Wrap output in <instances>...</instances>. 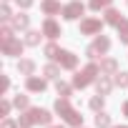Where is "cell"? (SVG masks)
Returning <instances> with one entry per match:
<instances>
[{"label":"cell","mask_w":128,"mask_h":128,"mask_svg":"<svg viewBox=\"0 0 128 128\" xmlns=\"http://www.w3.org/2000/svg\"><path fill=\"white\" fill-rule=\"evenodd\" d=\"M113 78H108V76H100L98 80H96V90L100 93V96H110V90H113Z\"/></svg>","instance_id":"11"},{"label":"cell","mask_w":128,"mask_h":128,"mask_svg":"<svg viewBox=\"0 0 128 128\" xmlns=\"http://www.w3.org/2000/svg\"><path fill=\"white\" fill-rule=\"evenodd\" d=\"M58 66L66 68V70H76V68H78V55L70 53V50H60V55H58Z\"/></svg>","instance_id":"6"},{"label":"cell","mask_w":128,"mask_h":128,"mask_svg":"<svg viewBox=\"0 0 128 128\" xmlns=\"http://www.w3.org/2000/svg\"><path fill=\"white\" fill-rule=\"evenodd\" d=\"M96 128H113V126H110V116L103 113V110H98V113H96Z\"/></svg>","instance_id":"22"},{"label":"cell","mask_w":128,"mask_h":128,"mask_svg":"<svg viewBox=\"0 0 128 128\" xmlns=\"http://www.w3.org/2000/svg\"><path fill=\"white\" fill-rule=\"evenodd\" d=\"M13 25H3L0 28V43H8V40H13Z\"/></svg>","instance_id":"27"},{"label":"cell","mask_w":128,"mask_h":128,"mask_svg":"<svg viewBox=\"0 0 128 128\" xmlns=\"http://www.w3.org/2000/svg\"><path fill=\"white\" fill-rule=\"evenodd\" d=\"M103 23L106 20H98V18H83L80 20V35H100Z\"/></svg>","instance_id":"4"},{"label":"cell","mask_w":128,"mask_h":128,"mask_svg":"<svg viewBox=\"0 0 128 128\" xmlns=\"http://www.w3.org/2000/svg\"><path fill=\"white\" fill-rule=\"evenodd\" d=\"M0 20H13V10H10V5H0Z\"/></svg>","instance_id":"29"},{"label":"cell","mask_w":128,"mask_h":128,"mask_svg":"<svg viewBox=\"0 0 128 128\" xmlns=\"http://www.w3.org/2000/svg\"><path fill=\"white\" fill-rule=\"evenodd\" d=\"M88 5H90V10H106L113 5V0H90Z\"/></svg>","instance_id":"26"},{"label":"cell","mask_w":128,"mask_h":128,"mask_svg":"<svg viewBox=\"0 0 128 128\" xmlns=\"http://www.w3.org/2000/svg\"><path fill=\"white\" fill-rule=\"evenodd\" d=\"M43 55H45L48 60H58V55H60V48H58L55 43H48V45L43 48Z\"/></svg>","instance_id":"21"},{"label":"cell","mask_w":128,"mask_h":128,"mask_svg":"<svg viewBox=\"0 0 128 128\" xmlns=\"http://www.w3.org/2000/svg\"><path fill=\"white\" fill-rule=\"evenodd\" d=\"M108 50H110V38L100 33V35H96V40L86 48V58H88V60H98V58L106 55Z\"/></svg>","instance_id":"3"},{"label":"cell","mask_w":128,"mask_h":128,"mask_svg":"<svg viewBox=\"0 0 128 128\" xmlns=\"http://www.w3.org/2000/svg\"><path fill=\"white\" fill-rule=\"evenodd\" d=\"M10 25H13L15 30H28V25H30V15H25V13H18V15H13Z\"/></svg>","instance_id":"16"},{"label":"cell","mask_w":128,"mask_h":128,"mask_svg":"<svg viewBox=\"0 0 128 128\" xmlns=\"http://www.w3.org/2000/svg\"><path fill=\"white\" fill-rule=\"evenodd\" d=\"M73 88H76V86H70V83H63L60 78L55 80V90H58V96H63V98H70Z\"/></svg>","instance_id":"19"},{"label":"cell","mask_w":128,"mask_h":128,"mask_svg":"<svg viewBox=\"0 0 128 128\" xmlns=\"http://www.w3.org/2000/svg\"><path fill=\"white\" fill-rule=\"evenodd\" d=\"M15 3H18V8H23V10L33 8V0H15Z\"/></svg>","instance_id":"33"},{"label":"cell","mask_w":128,"mask_h":128,"mask_svg":"<svg viewBox=\"0 0 128 128\" xmlns=\"http://www.w3.org/2000/svg\"><path fill=\"white\" fill-rule=\"evenodd\" d=\"M103 20H106L108 25H116V28H118V25H120L126 18H123V15L116 10V8H106V18H103Z\"/></svg>","instance_id":"15"},{"label":"cell","mask_w":128,"mask_h":128,"mask_svg":"<svg viewBox=\"0 0 128 128\" xmlns=\"http://www.w3.org/2000/svg\"><path fill=\"white\" fill-rule=\"evenodd\" d=\"M100 73L103 76H116L118 73V60L116 58H103L100 60Z\"/></svg>","instance_id":"13"},{"label":"cell","mask_w":128,"mask_h":128,"mask_svg":"<svg viewBox=\"0 0 128 128\" xmlns=\"http://www.w3.org/2000/svg\"><path fill=\"white\" fill-rule=\"evenodd\" d=\"M113 128H128V126H113Z\"/></svg>","instance_id":"35"},{"label":"cell","mask_w":128,"mask_h":128,"mask_svg":"<svg viewBox=\"0 0 128 128\" xmlns=\"http://www.w3.org/2000/svg\"><path fill=\"white\" fill-rule=\"evenodd\" d=\"M10 108H13V103H10L8 98H3V100H0V116H3V118H8Z\"/></svg>","instance_id":"30"},{"label":"cell","mask_w":128,"mask_h":128,"mask_svg":"<svg viewBox=\"0 0 128 128\" xmlns=\"http://www.w3.org/2000/svg\"><path fill=\"white\" fill-rule=\"evenodd\" d=\"M55 113H58L63 120H66L68 126H78V128L83 126V116L70 106V100H68V98H63V96L55 100Z\"/></svg>","instance_id":"2"},{"label":"cell","mask_w":128,"mask_h":128,"mask_svg":"<svg viewBox=\"0 0 128 128\" xmlns=\"http://www.w3.org/2000/svg\"><path fill=\"white\" fill-rule=\"evenodd\" d=\"M18 73L20 76H35V60H30V58H20L18 60Z\"/></svg>","instance_id":"12"},{"label":"cell","mask_w":128,"mask_h":128,"mask_svg":"<svg viewBox=\"0 0 128 128\" xmlns=\"http://www.w3.org/2000/svg\"><path fill=\"white\" fill-rule=\"evenodd\" d=\"M113 83H116L118 88H128V73H126V70L116 73V76H113Z\"/></svg>","instance_id":"25"},{"label":"cell","mask_w":128,"mask_h":128,"mask_svg":"<svg viewBox=\"0 0 128 128\" xmlns=\"http://www.w3.org/2000/svg\"><path fill=\"white\" fill-rule=\"evenodd\" d=\"M120 110H123V116H126V118H128V100H126V103H123V106H120Z\"/></svg>","instance_id":"34"},{"label":"cell","mask_w":128,"mask_h":128,"mask_svg":"<svg viewBox=\"0 0 128 128\" xmlns=\"http://www.w3.org/2000/svg\"><path fill=\"white\" fill-rule=\"evenodd\" d=\"M13 106H15L18 110H28V108H30V100H28V96H20V93H18V96L13 98Z\"/></svg>","instance_id":"24"},{"label":"cell","mask_w":128,"mask_h":128,"mask_svg":"<svg viewBox=\"0 0 128 128\" xmlns=\"http://www.w3.org/2000/svg\"><path fill=\"white\" fill-rule=\"evenodd\" d=\"M98 76H103V73H100V66H98L96 60H90L86 68H80V70L73 76V86L83 90V88H88L90 83H96V80H98Z\"/></svg>","instance_id":"1"},{"label":"cell","mask_w":128,"mask_h":128,"mask_svg":"<svg viewBox=\"0 0 128 128\" xmlns=\"http://www.w3.org/2000/svg\"><path fill=\"white\" fill-rule=\"evenodd\" d=\"M8 90H10V78H8V76H3V88H0V96H5Z\"/></svg>","instance_id":"32"},{"label":"cell","mask_w":128,"mask_h":128,"mask_svg":"<svg viewBox=\"0 0 128 128\" xmlns=\"http://www.w3.org/2000/svg\"><path fill=\"white\" fill-rule=\"evenodd\" d=\"M40 30H43V35H45L48 40H55L58 35H63L60 25H58V23H55L53 18H45V20H43V28H40Z\"/></svg>","instance_id":"7"},{"label":"cell","mask_w":128,"mask_h":128,"mask_svg":"<svg viewBox=\"0 0 128 128\" xmlns=\"http://www.w3.org/2000/svg\"><path fill=\"white\" fill-rule=\"evenodd\" d=\"M40 10H43L45 15H58V13H63V5L58 3V0H43V3H40Z\"/></svg>","instance_id":"14"},{"label":"cell","mask_w":128,"mask_h":128,"mask_svg":"<svg viewBox=\"0 0 128 128\" xmlns=\"http://www.w3.org/2000/svg\"><path fill=\"white\" fill-rule=\"evenodd\" d=\"M103 103H106V96H100V93H96L90 100H88V106H90V110H103Z\"/></svg>","instance_id":"23"},{"label":"cell","mask_w":128,"mask_h":128,"mask_svg":"<svg viewBox=\"0 0 128 128\" xmlns=\"http://www.w3.org/2000/svg\"><path fill=\"white\" fill-rule=\"evenodd\" d=\"M40 38H43V30H28L25 33V45H30V48H35V45H40Z\"/></svg>","instance_id":"17"},{"label":"cell","mask_w":128,"mask_h":128,"mask_svg":"<svg viewBox=\"0 0 128 128\" xmlns=\"http://www.w3.org/2000/svg\"><path fill=\"white\" fill-rule=\"evenodd\" d=\"M118 40L120 43H128V20H123L118 25Z\"/></svg>","instance_id":"28"},{"label":"cell","mask_w":128,"mask_h":128,"mask_svg":"<svg viewBox=\"0 0 128 128\" xmlns=\"http://www.w3.org/2000/svg\"><path fill=\"white\" fill-rule=\"evenodd\" d=\"M0 128H20V123H18V120H13V118H3Z\"/></svg>","instance_id":"31"},{"label":"cell","mask_w":128,"mask_h":128,"mask_svg":"<svg viewBox=\"0 0 128 128\" xmlns=\"http://www.w3.org/2000/svg\"><path fill=\"white\" fill-rule=\"evenodd\" d=\"M48 78H38V76H28L25 78V88L30 90V93H43L45 88H48V83H45Z\"/></svg>","instance_id":"9"},{"label":"cell","mask_w":128,"mask_h":128,"mask_svg":"<svg viewBox=\"0 0 128 128\" xmlns=\"http://www.w3.org/2000/svg\"><path fill=\"white\" fill-rule=\"evenodd\" d=\"M18 123H20V128H33V126H35V118H33L30 110H23V113L18 116Z\"/></svg>","instance_id":"20"},{"label":"cell","mask_w":128,"mask_h":128,"mask_svg":"<svg viewBox=\"0 0 128 128\" xmlns=\"http://www.w3.org/2000/svg\"><path fill=\"white\" fill-rule=\"evenodd\" d=\"M28 110L33 113L35 123H43V126H50L53 123V113L50 110H45V108H28Z\"/></svg>","instance_id":"10"},{"label":"cell","mask_w":128,"mask_h":128,"mask_svg":"<svg viewBox=\"0 0 128 128\" xmlns=\"http://www.w3.org/2000/svg\"><path fill=\"white\" fill-rule=\"evenodd\" d=\"M86 13V5L80 3V0H70V3H66V5H63V18H66V20H78L80 15Z\"/></svg>","instance_id":"5"},{"label":"cell","mask_w":128,"mask_h":128,"mask_svg":"<svg viewBox=\"0 0 128 128\" xmlns=\"http://www.w3.org/2000/svg\"><path fill=\"white\" fill-rule=\"evenodd\" d=\"M43 76L48 80H58L60 78V66H55V63H48V66L43 68Z\"/></svg>","instance_id":"18"},{"label":"cell","mask_w":128,"mask_h":128,"mask_svg":"<svg viewBox=\"0 0 128 128\" xmlns=\"http://www.w3.org/2000/svg\"><path fill=\"white\" fill-rule=\"evenodd\" d=\"M48 128H63V126H48Z\"/></svg>","instance_id":"36"},{"label":"cell","mask_w":128,"mask_h":128,"mask_svg":"<svg viewBox=\"0 0 128 128\" xmlns=\"http://www.w3.org/2000/svg\"><path fill=\"white\" fill-rule=\"evenodd\" d=\"M0 48H3V55H23V48H25V43H20V40H8V43H0Z\"/></svg>","instance_id":"8"}]
</instances>
